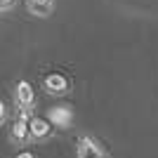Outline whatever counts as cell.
Segmentation results:
<instances>
[{
	"label": "cell",
	"instance_id": "obj_6",
	"mask_svg": "<svg viewBox=\"0 0 158 158\" xmlns=\"http://www.w3.org/2000/svg\"><path fill=\"white\" fill-rule=\"evenodd\" d=\"M10 139L14 144H26L31 139V130H28V123L26 120H17L12 125V132H10Z\"/></svg>",
	"mask_w": 158,
	"mask_h": 158
},
{
	"label": "cell",
	"instance_id": "obj_7",
	"mask_svg": "<svg viewBox=\"0 0 158 158\" xmlns=\"http://www.w3.org/2000/svg\"><path fill=\"white\" fill-rule=\"evenodd\" d=\"M28 10L35 17H47L52 12V0H28Z\"/></svg>",
	"mask_w": 158,
	"mask_h": 158
},
{
	"label": "cell",
	"instance_id": "obj_4",
	"mask_svg": "<svg viewBox=\"0 0 158 158\" xmlns=\"http://www.w3.org/2000/svg\"><path fill=\"white\" fill-rule=\"evenodd\" d=\"M45 90L50 94H54V97H59V94H64L66 90H69V83H66L64 76L52 73V76H47V78H45Z\"/></svg>",
	"mask_w": 158,
	"mask_h": 158
},
{
	"label": "cell",
	"instance_id": "obj_5",
	"mask_svg": "<svg viewBox=\"0 0 158 158\" xmlns=\"http://www.w3.org/2000/svg\"><path fill=\"white\" fill-rule=\"evenodd\" d=\"M17 102H19L21 109H31L33 102H35V94H33V87L28 85L26 80L17 83Z\"/></svg>",
	"mask_w": 158,
	"mask_h": 158
},
{
	"label": "cell",
	"instance_id": "obj_1",
	"mask_svg": "<svg viewBox=\"0 0 158 158\" xmlns=\"http://www.w3.org/2000/svg\"><path fill=\"white\" fill-rule=\"evenodd\" d=\"M78 158H109V156L99 149V144L94 142V139L83 137L78 142Z\"/></svg>",
	"mask_w": 158,
	"mask_h": 158
},
{
	"label": "cell",
	"instance_id": "obj_3",
	"mask_svg": "<svg viewBox=\"0 0 158 158\" xmlns=\"http://www.w3.org/2000/svg\"><path fill=\"white\" fill-rule=\"evenodd\" d=\"M28 130H31L33 139H45L52 135V123L45 118H31L28 120Z\"/></svg>",
	"mask_w": 158,
	"mask_h": 158
},
{
	"label": "cell",
	"instance_id": "obj_2",
	"mask_svg": "<svg viewBox=\"0 0 158 158\" xmlns=\"http://www.w3.org/2000/svg\"><path fill=\"white\" fill-rule=\"evenodd\" d=\"M73 120V113L69 106H54V109H50V123L57 127H69Z\"/></svg>",
	"mask_w": 158,
	"mask_h": 158
},
{
	"label": "cell",
	"instance_id": "obj_8",
	"mask_svg": "<svg viewBox=\"0 0 158 158\" xmlns=\"http://www.w3.org/2000/svg\"><path fill=\"white\" fill-rule=\"evenodd\" d=\"M12 2H14V0H0V12L7 10V7H12Z\"/></svg>",
	"mask_w": 158,
	"mask_h": 158
},
{
	"label": "cell",
	"instance_id": "obj_10",
	"mask_svg": "<svg viewBox=\"0 0 158 158\" xmlns=\"http://www.w3.org/2000/svg\"><path fill=\"white\" fill-rule=\"evenodd\" d=\"M17 158H35V156H33L31 151H21V153H19V156H17Z\"/></svg>",
	"mask_w": 158,
	"mask_h": 158
},
{
	"label": "cell",
	"instance_id": "obj_9",
	"mask_svg": "<svg viewBox=\"0 0 158 158\" xmlns=\"http://www.w3.org/2000/svg\"><path fill=\"white\" fill-rule=\"evenodd\" d=\"M5 116H7V111H5V104H2V102H0V123H2V120H5Z\"/></svg>",
	"mask_w": 158,
	"mask_h": 158
}]
</instances>
